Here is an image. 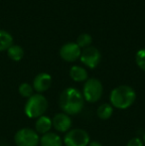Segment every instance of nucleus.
<instances>
[{
	"label": "nucleus",
	"mask_w": 145,
	"mask_h": 146,
	"mask_svg": "<svg viewBox=\"0 0 145 146\" xmlns=\"http://www.w3.org/2000/svg\"><path fill=\"white\" fill-rule=\"evenodd\" d=\"M136 100V92L129 86H118L111 90L109 94V104L113 108L127 110L134 104Z\"/></svg>",
	"instance_id": "obj_2"
},
{
	"label": "nucleus",
	"mask_w": 145,
	"mask_h": 146,
	"mask_svg": "<svg viewBox=\"0 0 145 146\" xmlns=\"http://www.w3.org/2000/svg\"><path fill=\"white\" fill-rule=\"evenodd\" d=\"M13 45V37L4 30H0V52L8 50Z\"/></svg>",
	"instance_id": "obj_15"
},
{
	"label": "nucleus",
	"mask_w": 145,
	"mask_h": 146,
	"mask_svg": "<svg viewBox=\"0 0 145 146\" xmlns=\"http://www.w3.org/2000/svg\"><path fill=\"white\" fill-rule=\"evenodd\" d=\"M101 59V52L95 47L89 46L87 48L83 49L79 56V60L85 66H87L89 69H95L99 64Z\"/></svg>",
	"instance_id": "obj_7"
},
{
	"label": "nucleus",
	"mask_w": 145,
	"mask_h": 146,
	"mask_svg": "<svg viewBox=\"0 0 145 146\" xmlns=\"http://www.w3.org/2000/svg\"><path fill=\"white\" fill-rule=\"evenodd\" d=\"M91 41H93V39H91V36L89 34H87V33H83V34H81L79 37H77V45L79 47V48H87V47H89V45L91 44Z\"/></svg>",
	"instance_id": "obj_17"
},
{
	"label": "nucleus",
	"mask_w": 145,
	"mask_h": 146,
	"mask_svg": "<svg viewBox=\"0 0 145 146\" xmlns=\"http://www.w3.org/2000/svg\"><path fill=\"white\" fill-rule=\"evenodd\" d=\"M126 146H144V143L139 137H133L128 141Z\"/></svg>",
	"instance_id": "obj_20"
},
{
	"label": "nucleus",
	"mask_w": 145,
	"mask_h": 146,
	"mask_svg": "<svg viewBox=\"0 0 145 146\" xmlns=\"http://www.w3.org/2000/svg\"><path fill=\"white\" fill-rule=\"evenodd\" d=\"M81 94H83V96L85 102L95 104V102H99L101 98V96H103V84H101V82L99 80L95 79V78L87 79L85 82Z\"/></svg>",
	"instance_id": "obj_4"
},
{
	"label": "nucleus",
	"mask_w": 145,
	"mask_h": 146,
	"mask_svg": "<svg viewBox=\"0 0 145 146\" xmlns=\"http://www.w3.org/2000/svg\"><path fill=\"white\" fill-rule=\"evenodd\" d=\"M52 124L57 131L67 133L70 129H72V118L68 114L60 112L55 114L52 118Z\"/></svg>",
	"instance_id": "obj_9"
},
{
	"label": "nucleus",
	"mask_w": 145,
	"mask_h": 146,
	"mask_svg": "<svg viewBox=\"0 0 145 146\" xmlns=\"http://www.w3.org/2000/svg\"><path fill=\"white\" fill-rule=\"evenodd\" d=\"M70 77L73 81L77 82V83H81V82H85L89 78H87V72L85 68L81 67V66H73L70 70Z\"/></svg>",
	"instance_id": "obj_13"
},
{
	"label": "nucleus",
	"mask_w": 145,
	"mask_h": 146,
	"mask_svg": "<svg viewBox=\"0 0 145 146\" xmlns=\"http://www.w3.org/2000/svg\"><path fill=\"white\" fill-rule=\"evenodd\" d=\"M113 113V106L110 104H103L99 106L97 110V114L99 118L103 119V120H107L111 117Z\"/></svg>",
	"instance_id": "obj_14"
},
{
	"label": "nucleus",
	"mask_w": 145,
	"mask_h": 146,
	"mask_svg": "<svg viewBox=\"0 0 145 146\" xmlns=\"http://www.w3.org/2000/svg\"><path fill=\"white\" fill-rule=\"evenodd\" d=\"M142 141H143V143H144V145H145V132H144L143 136H142Z\"/></svg>",
	"instance_id": "obj_22"
},
{
	"label": "nucleus",
	"mask_w": 145,
	"mask_h": 146,
	"mask_svg": "<svg viewBox=\"0 0 145 146\" xmlns=\"http://www.w3.org/2000/svg\"><path fill=\"white\" fill-rule=\"evenodd\" d=\"M41 146H63V140L61 136L56 132H50L43 134L40 137Z\"/></svg>",
	"instance_id": "obj_11"
},
{
	"label": "nucleus",
	"mask_w": 145,
	"mask_h": 146,
	"mask_svg": "<svg viewBox=\"0 0 145 146\" xmlns=\"http://www.w3.org/2000/svg\"><path fill=\"white\" fill-rule=\"evenodd\" d=\"M59 106L63 112L68 115H75L83 110L85 98L81 90L75 88H67L61 92Z\"/></svg>",
	"instance_id": "obj_1"
},
{
	"label": "nucleus",
	"mask_w": 145,
	"mask_h": 146,
	"mask_svg": "<svg viewBox=\"0 0 145 146\" xmlns=\"http://www.w3.org/2000/svg\"><path fill=\"white\" fill-rule=\"evenodd\" d=\"M7 54L11 60L15 62H18L24 57V50L21 46L19 45H12L9 49L7 50Z\"/></svg>",
	"instance_id": "obj_16"
},
{
	"label": "nucleus",
	"mask_w": 145,
	"mask_h": 146,
	"mask_svg": "<svg viewBox=\"0 0 145 146\" xmlns=\"http://www.w3.org/2000/svg\"><path fill=\"white\" fill-rule=\"evenodd\" d=\"M14 140L17 146H38L40 136L34 129L25 127L16 132Z\"/></svg>",
	"instance_id": "obj_6"
},
{
	"label": "nucleus",
	"mask_w": 145,
	"mask_h": 146,
	"mask_svg": "<svg viewBox=\"0 0 145 146\" xmlns=\"http://www.w3.org/2000/svg\"><path fill=\"white\" fill-rule=\"evenodd\" d=\"M48 106V100L42 94H34L27 100L24 111L29 118H39L47 111Z\"/></svg>",
	"instance_id": "obj_3"
},
{
	"label": "nucleus",
	"mask_w": 145,
	"mask_h": 146,
	"mask_svg": "<svg viewBox=\"0 0 145 146\" xmlns=\"http://www.w3.org/2000/svg\"><path fill=\"white\" fill-rule=\"evenodd\" d=\"M81 49L77 45V43H67L63 45L60 49V56L66 62H75L81 56Z\"/></svg>",
	"instance_id": "obj_8"
},
{
	"label": "nucleus",
	"mask_w": 145,
	"mask_h": 146,
	"mask_svg": "<svg viewBox=\"0 0 145 146\" xmlns=\"http://www.w3.org/2000/svg\"><path fill=\"white\" fill-rule=\"evenodd\" d=\"M52 85V77L47 73H40L35 77L33 81V88L37 94H42L50 88Z\"/></svg>",
	"instance_id": "obj_10"
},
{
	"label": "nucleus",
	"mask_w": 145,
	"mask_h": 146,
	"mask_svg": "<svg viewBox=\"0 0 145 146\" xmlns=\"http://www.w3.org/2000/svg\"><path fill=\"white\" fill-rule=\"evenodd\" d=\"M89 142V133L81 128L70 129L63 139V143L66 146H87Z\"/></svg>",
	"instance_id": "obj_5"
},
{
	"label": "nucleus",
	"mask_w": 145,
	"mask_h": 146,
	"mask_svg": "<svg viewBox=\"0 0 145 146\" xmlns=\"http://www.w3.org/2000/svg\"><path fill=\"white\" fill-rule=\"evenodd\" d=\"M53 127L52 119L47 115H42L37 118L35 123V131L38 134H46L50 132L51 128Z\"/></svg>",
	"instance_id": "obj_12"
},
{
	"label": "nucleus",
	"mask_w": 145,
	"mask_h": 146,
	"mask_svg": "<svg viewBox=\"0 0 145 146\" xmlns=\"http://www.w3.org/2000/svg\"><path fill=\"white\" fill-rule=\"evenodd\" d=\"M19 94H21L23 98H29L30 96H32L34 94V88L30 84L23 83L19 86Z\"/></svg>",
	"instance_id": "obj_18"
},
{
	"label": "nucleus",
	"mask_w": 145,
	"mask_h": 146,
	"mask_svg": "<svg viewBox=\"0 0 145 146\" xmlns=\"http://www.w3.org/2000/svg\"><path fill=\"white\" fill-rule=\"evenodd\" d=\"M135 62L138 68L145 72V49H141L136 53L135 56Z\"/></svg>",
	"instance_id": "obj_19"
},
{
	"label": "nucleus",
	"mask_w": 145,
	"mask_h": 146,
	"mask_svg": "<svg viewBox=\"0 0 145 146\" xmlns=\"http://www.w3.org/2000/svg\"><path fill=\"white\" fill-rule=\"evenodd\" d=\"M87 146H103V145L101 142H99V141H91Z\"/></svg>",
	"instance_id": "obj_21"
}]
</instances>
